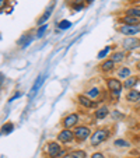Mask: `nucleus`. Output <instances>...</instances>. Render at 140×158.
Returning <instances> with one entry per match:
<instances>
[{"label":"nucleus","mask_w":140,"mask_h":158,"mask_svg":"<svg viewBox=\"0 0 140 158\" xmlns=\"http://www.w3.org/2000/svg\"><path fill=\"white\" fill-rule=\"evenodd\" d=\"M108 137H109V130L108 129H98V130H95L91 134V146L92 147L100 146Z\"/></svg>","instance_id":"f257e3e1"},{"label":"nucleus","mask_w":140,"mask_h":158,"mask_svg":"<svg viewBox=\"0 0 140 158\" xmlns=\"http://www.w3.org/2000/svg\"><path fill=\"white\" fill-rule=\"evenodd\" d=\"M107 87H108V89L111 91V94H112L113 97H119L123 84L121 83V80H118V78H108Z\"/></svg>","instance_id":"f03ea898"},{"label":"nucleus","mask_w":140,"mask_h":158,"mask_svg":"<svg viewBox=\"0 0 140 158\" xmlns=\"http://www.w3.org/2000/svg\"><path fill=\"white\" fill-rule=\"evenodd\" d=\"M46 152L51 158H60L62 155H65V151L57 143H49L46 146Z\"/></svg>","instance_id":"7ed1b4c3"},{"label":"nucleus","mask_w":140,"mask_h":158,"mask_svg":"<svg viewBox=\"0 0 140 158\" xmlns=\"http://www.w3.org/2000/svg\"><path fill=\"white\" fill-rule=\"evenodd\" d=\"M74 137L78 141H84L88 137H91V131L87 126H78V127L74 129Z\"/></svg>","instance_id":"20e7f679"},{"label":"nucleus","mask_w":140,"mask_h":158,"mask_svg":"<svg viewBox=\"0 0 140 158\" xmlns=\"http://www.w3.org/2000/svg\"><path fill=\"white\" fill-rule=\"evenodd\" d=\"M122 46L126 49V51H133V49L140 48V39L134 38V36H128V38L123 39Z\"/></svg>","instance_id":"39448f33"},{"label":"nucleus","mask_w":140,"mask_h":158,"mask_svg":"<svg viewBox=\"0 0 140 158\" xmlns=\"http://www.w3.org/2000/svg\"><path fill=\"white\" fill-rule=\"evenodd\" d=\"M73 139H74V131H72L70 129H65V130H62L57 134V140L63 144L73 141Z\"/></svg>","instance_id":"423d86ee"},{"label":"nucleus","mask_w":140,"mask_h":158,"mask_svg":"<svg viewBox=\"0 0 140 158\" xmlns=\"http://www.w3.org/2000/svg\"><path fill=\"white\" fill-rule=\"evenodd\" d=\"M119 32L123 34V35H128V36H132V35H136V34L140 32V25H126L123 24L122 27L119 28Z\"/></svg>","instance_id":"0eeeda50"},{"label":"nucleus","mask_w":140,"mask_h":158,"mask_svg":"<svg viewBox=\"0 0 140 158\" xmlns=\"http://www.w3.org/2000/svg\"><path fill=\"white\" fill-rule=\"evenodd\" d=\"M77 122H78V115L77 114H70V115H67V116L63 119L62 126L65 129H72V127H74V126L77 125Z\"/></svg>","instance_id":"6e6552de"},{"label":"nucleus","mask_w":140,"mask_h":158,"mask_svg":"<svg viewBox=\"0 0 140 158\" xmlns=\"http://www.w3.org/2000/svg\"><path fill=\"white\" fill-rule=\"evenodd\" d=\"M121 21H122L123 24H126V25H137L140 23V18L139 17H134V15L126 14L125 17L121 18Z\"/></svg>","instance_id":"1a4fd4ad"},{"label":"nucleus","mask_w":140,"mask_h":158,"mask_svg":"<svg viewBox=\"0 0 140 158\" xmlns=\"http://www.w3.org/2000/svg\"><path fill=\"white\" fill-rule=\"evenodd\" d=\"M77 101H78V104H80L81 106H84V108H92L94 105H95L87 95H78L77 97Z\"/></svg>","instance_id":"9d476101"},{"label":"nucleus","mask_w":140,"mask_h":158,"mask_svg":"<svg viewBox=\"0 0 140 158\" xmlns=\"http://www.w3.org/2000/svg\"><path fill=\"white\" fill-rule=\"evenodd\" d=\"M108 114H109V109H108L107 105L100 106L98 109L95 110V119H104V118L108 116Z\"/></svg>","instance_id":"9b49d317"},{"label":"nucleus","mask_w":140,"mask_h":158,"mask_svg":"<svg viewBox=\"0 0 140 158\" xmlns=\"http://www.w3.org/2000/svg\"><path fill=\"white\" fill-rule=\"evenodd\" d=\"M113 67H115V62H113V60H111V59L102 62L101 66H100V69H101L102 72H105V73H107V72H112Z\"/></svg>","instance_id":"f8f14e48"},{"label":"nucleus","mask_w":140,"mask_h":158,"mask_svg":"<svg viewBox=\"0 0 140 158\" xmlns=\"http://www.w3.org/2000/svg\"><path fill=\"white\" fill-rule=\"evenodd\" d=\"M126 99L129 102H137L140 99V91L137 89H130L128 94H126Z\"/></svg>","instance_id":"ddd939ff"},{"label":"nucleus","mask_w":140,"mask_h":158,"mask_svg":"<svg viewBox=\"0 0 140 158\" xmlns=\"http://www.w3.org/2000/svg\"><path fill=\"white\" fill-rule=\"evenodd\" d=\"M137 81H139V78L137 77H129L125 80V83H123V87L128 89H133V87L137 84Z\"/></svg>","instance_id":"4468645a"},{"label":"nucleus","mask_w":140,"mask_h":158,"mask_svg":"<svg viewBox=\"0 0 140 158\" xmlns=\"http://www.w3.org/2000/svg\"><path fill=\"white\" fill-rule=\"evenodd\" d=\"M53 7H55V3H52V6H51V7H48V10H46V11L44 13V15H42V17L38 20V24H42V25H44V23H45V21H46L49 17H51V14H52V10H53Z\"/></svg>","instance_id":"2eb2a0df"},{"label":"nucleus","mask_w":140,"mask_h":158,"mask_svg":"<svg viewBox=\"0 0 140 158\" xmlns=\"http://www.w3.org/2000/svg\"><path fill=\"white\" fill-rule=\"evenodd\" d=\"M41 84H42V77H38L36 78V81H35V84L32 85V88H31V93H30V98H32L34 95H35L36 93H38V88L41 87Z\"/></svg>","instance_id":"dca6fc26"},{"label":"nucleus","mask_w":140,"mask_h":158,"mask_svg":"<svg viewBox=\"0 0 140 158\" xmlns=\"http://www.w3.org/2000/svg\"><path fill=\"white\" fill-rule=\"evenodd\" d=\"M86 157H87V154L83 150H74V151H72L69 154V158H86Z\"/></svg>","instance_id":"f3484780"},{"label":"nucleus","mask_w":140,"mask_h":158,"mask_svg":"<svg viewBox=\"0 0 140 158\" xmlns=\"http://www.w3.org/2000/svg\"><path fill=\"white\" fill-rule=\"evenodd\" d=\"M123 59H125V53H123V52H115V53H112V56H111V60H113L115 63H121Z\"/></svg>","instance_id":"a211bd4d"},{"label":"nucleus","mask_w":140,"mask_h":158,"mask_svg":"<svg viewBox=\"0 0 140 158\" xmlns=\"http://www.w3.org/2000/svg\"><path fill=\"white\" fill-rule=\"evenodd\" d=\"M118 77L119 78H129L130 77V69H128V67H122V69H119V72H118Z\"/></svg>","instance_id":"6ab92c4d"},{"label":"nucleus","mask_w":140,"mask_h":158,"mask_svg":"<svg viewBox=\"0 0 140 158\" xmlns=\"http://www.w3.org/2000/svg\"><path fill=\"white\" fill-rule=\"evenodd\" d=\"M86 95H87V97H91V98H97V97L100 95V89L97 88V87H95V88H91L88 93L86 94Z\"/></svg>","instance_id":"aec40b11"},{"label":"nucleus","mask_w":140,"mask_h":158,"mask_svg":"<svg viewBox=\"0 0 140 158\" xmlns=\"http://www.w3.org/2000/svg\"><path fill=\"white\" fill-rule=\"evenodd\" d=\"M13 131V123H6V125L3 126V129H2V133L3 134H9Z\"/></svg>","instance_id":"412c9836"},{"label":"nucleus","mask_w":140,"mask_h":158,"mask_svg":"<svg viewBox=\"0 0 140 158\" xmlns=\"http://www.w3.org/2000/svg\"><path fill=\"white\" fill-rule=\"evenodd\" d=\"M126 14L134 15V17H139L140 18V7H137V9H129L128 11H126Z\"/></svg>","instance_id":"4be33fe9"},{"label":"nucleus","mask_w":140,"mask_h":158,"mask_svg":"<svg viewBox=\"0 0 140 158\" xmlns=\"http://www.w3.org/2000/svg\"><path fill=\"white\" fill-rule=\"evenodd\" d=\"M84 2H87V0H74V3H73V9L80 10L81 7L84 6Z\"/></svg>","instance_id":"5701e85b"},{"label":"nucleus","mask_w":140,"mask_h":158,"mask_svg":"<svg viewBox=\"0 0 140 158\" xmlns=\"http://www.w3.org/2000/svg\"><path fill=\"white\" fill-rule=\"evenodd\" d=\"M70 21H67V20H63V21H60L59 23V28L60 30H67V28H70Z\"/></svg>","instance_id":"b1692460"},{"label":"nucleus","mask_w":140,"mask_h":158,"mask_svg":"<svg viewBox=\"0 0 140 158\" xmlns=\"http://www.w3.org/2000/svg\"><path fill=\"white\" fill-rule=\"evenodd\" d=\"M109 51H111V46H107V48H104V49H102V51L98 53V59H104V57L108 55V52H109Z\"/></svg>","instance_id":"393cba45"},{"label":"nucleus","mask_w":140,"mask_h":158,"mask_svg":"<svg viewBox=\"0 0 140 158\" xmlns=\"http://www.w3.org/2000/svg\"><path fill=\"white\" fill-rule=\"evenodd\" d=\"M115 146L116 147H129V143L128 141H125V140H116Z\"/></svg>","instance_id":"a878e982"},{"label":"nucleus","mask_w":140,"mask_h":158,"mask_svg":"<svg viewBox=\"0 0 140 158\" xmlns=\"http://www.w3.org/2000/svg\"><path fill=\"white\" fill-rule=\"evenodd\" d=\"M46 28H48V25H46V24H44L41 28H38V31H36V35H38L39 38H41V36L44 35V32H45V31H46Z\"/></svg>","instance_id":"bb28decb"},{"label":"nucleus","mask_w":140,"mask_h":158,"mask_svg":"<svg viewBox=\"0 0 140 158\" xmlns=\"http://www.w3.org/2000/svg\"><path fill=\"white\" fill-rule=\"evenodd\" d=\"M91 158H105V157L101 154V152H94V154L91 155Z\"/></svg>","instance_id":"cd10ccee"},{"label":"nucleus","mask_w":140,"mask_h":158,"mask_svg":"<svg viewBox=\"0 0 140 158\" xmlns=\"http://www.w3.org/2000/svg\"><path fill=\"white\" fill-rule=\"evenodd\" d=\"M6 4H7L6 0H0V9H2V11L4 10V6H6Z\"/></svg>","instance_id":"c85d7f7f"},{"label":"nucleus","mask_w":140,"mask_h":158,"mask_svg":"<svg viewBox=\"0 0 140 158\" xmlns=\"http://www.w3.org/2000/svg\"><path fill=\"white\" fill-rule=\"evenodd\" d=\"M91 2H94V0H87V3H91Z\"/></svg>","instance_id":"c756f323"},{"label":"nucleus","mask_w":140,"mask_h":158,"mask_svg":"<svg viewBox=\"0 0 140 158\" xmlns=\"http://www.w3.org/2000/svg\"><path fill=\"white\" fill-rule=\"evenodd\" d=\"M139 158H140V157H139Z\"/></svg>","instance_id":"7c9ffc66"}]
</instances>
